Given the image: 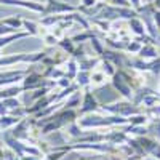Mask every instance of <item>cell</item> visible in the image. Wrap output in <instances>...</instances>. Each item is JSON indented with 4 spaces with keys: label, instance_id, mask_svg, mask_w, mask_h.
I'll return each mask as SVG.
<instances>
[{
    "label": "cell",
    "instance_id": "obj_37",
    "mask_svg": "<svg viewBox=\"0 0 160 160\" xmlns=\"http://www.w3.org/2000/svg\"><path fill=\"white\" fill-rule=\"evenodd\" d=\"M80 7H83V8H90V7H93V5H96L98 2L96 0H80Z\"/></svg>",
    "mask_w": 160,
    "mask_h": 160
},
{
    "label": "cell",
    "instance_id": "obj_20",
    "mask_svg": "<svg viewBox=\"0 0 160 160\" xmlns=\"http://www.w3.org/2000/svg\"><path fill=\"white\" fill-rule=\"evenodd\" d=\"M88 45L91 47V51H93V55L95 56H102V53H104V50H106V45H104V42L99 38V35H95V37H91L90 40H88Z\"/></svg>",
    "mask_w": 160,
    "mask_h": 160
},
{
    "label": "cell",
    "instance_id": "obj_26",
    "mask_svg": "<svg viewBox=\"0 0 160 160\" xmlns=\"http://www.w3.org/2000/svg\"><path fill=\"white\" fill-rule=\"evenodd\" d=\"M83 131H85V130H82V128H80V125H78L77 122H74V123H69L68 127H66V133H68V136L71 138V141L77 139L78 136H82V135H83Z\"/></svg>",
    "mask_w": 160,
    "mask_h": 160
},
{
    "label": "cell",
    "instance_id": "obj_46",
    "mask_svg": "<svg viewBox=\"0 0 160 160\" xmlns=\"http://www.w3.org/2000/svg\"><path fill=\"white\" fill-rule=\"evenodd\" d=\"M96 2H106V0H96Z\"/></svg>",
    "mask_w": 160,
    "mask_h": 160
},
{
    "label": "cell",
    "instance_id": "obj_13",
    "mask_svg": "<svg viewBox=\"0 0 160 160\" xmlns=\"http://www.w3.org/2000/svg\"><path fill=\"white\" fill-rule=\"evenodd\" d=\"M109 77L106 75L104 72H101L98 68L95 69V71H91V77H90V88L95 91L96 88H101V87H104L106 83H109Z\"/></svg>",
    "mask_w": 160,
    "mask_h": 160
},
{
    "label": "cell",
    "instance_id": "obj_16",
    "mask_svg": "<svg viewBox=\"0 0 160 160\" xmlns=\"http://www.w3.org/2000/svg\"><path fill=\"white\" fill-rule=\"evenodd\" d=\"M77 62H78L80 71H88V72H91V71H95L98 66H99L101 58H99V56H87V58L80 59V61H77Z\"/></svg>",
    "mask_w": 160,
    "mask_h": 160
},
{
    "label": "cell",
    "instance_id": "obj_41",
    "mask_svg": "<svg viewBox=\"0 0 160 160\" xmlns=\"http://www.w3.org/2000/svg\"><path fill=\"white\" fill-rule=\"evenodd\" d=\"M3 149H5V148H2V146H0V158H3Z\"/></svg>",
    "mask_w": 160,
    "mask_h": 160
},
{
    "label": "cell",
    "instance_id": "obj_35",
    "mask_svg": "<svg viewBox=\"0 0 160 160\" xmlns=\"http://www.w3.org/2000/svg\"><path fill=\"white\" fill-rule=\"evenodd\" d=\"M88 160H112V158L108 154H93Z\"/></svg>",
    "mask_w": 160,
    "mask_h": 160
},
{
    "label": "cell",
    "instance_id": "obj_31",
    "mask_svg": "<svg viewBox=\"0 0 160 160\" xmlns=\"http://www.w3.org/2000/svg\"><path fill=\"white\" fill-rule=\"evenodd\" d=\"M42 40H43V43H45L47 48H55V47H58V42H59V40L53 35L51 32H45L42 35Z\"/></svg>",
    "mask_w": 160,
    "mask_h": 160
},
{
    "label": "cell",
    "instance_id": "obj_14",
    "mask_svg": "<svg viewBox=\"0 0 160 160\" xmlns=\"http://www.w3.org/2000/svg\"><path fill=\"white\" fill-rule=\"evenodd\" d=\"M24 93V88L21 83L18 85H10V87H3L0 88V99H7V98H18L19 95Z\"/></svg>",
    "mask_w": 160,
    "mask_h": 160
},
{
    "label": "cell",
    "instance_id": "obj_11",
    "mask_svg": "<svg viewBox=\"0 0 160 160\" xmlns=\"http://www.w3.org/2000/svg\"><path fill=\"white\" fill-rule=\"evenodd\" d=\"M22 31H26L31 37H42L45 32H48V29L40 26V22H35L31 19H22Z\"/></svg>",
    "mask_w": 160,
    "mask_h": 160
},
{
    "label": "cell",
    "instance_id": "obj_1",
    "mask_svg": "<svg viewBox=\"0 0 160 160\" xmlns=\"http://www.w3.org/2000/svg\"><path fill=\"white\" fill-rule=\"evenodd\" d=\"M48 55L47 50L32 53H13V55L0 56V68H11L15 64H37Z\"/></svg>",
    "mask_w": 160,
    "mask_h": 160
},
{
    "label": "cell",
    "instance_id": "obj_5",
    "mask_svg": "<svg viewBox=\"0 0 160 160\" xmlns=\"http://www.w3.org/2000/svg\"><path fill=\"white\" fill-rule=\"evenodd\" d=\"M45 8H43V15L42 16H48V15H68V13H74L77 11V7L62 2V0H45Z\"/></svg>",
    "mask_w": 160,
    "mask_h": 160
},
{
    "label": "cell",
    "instance_id": "obj_2",
    "mask_svg": "<svg viewBox=\"0 0 160 160\" xmlns=\"http://www.w3.org/2000/svg\"><path fill=\"white\" fill-rule=\"evenodd\" d=\"M142 109L139 106H136L133 101H128V99H123L122 101H112V102H108V104H101L99 106V111L98 112H102V114H114V115H120V117H131L138 112H141Z\"/></svg>",
    "mask_w": 160,
    "mask_h": 160
},
{
    "label": "cell",
    "instance_id": "obj_32",
    "mask_svg": "<svg viewBox=\"0 0 160 160\" xmlns=\"http://www.w3.org/2000/svg\"><path fill=\"white\" fill-rule=\"evenodd\" d=\"M106 3L108 5H112V7H125V8H131L130 2L128 0H106Z\"/></svg>",
    "mask_w": 160,
    "mask_h": 160
},
{
    "label": "cell",
    "instance_id": "obj_22",
    "mask_svg": "<svg viewBox=\"0 0 160 160\" xmlns=\"http://www.w3.org/2000/svg\"><path fill=\"white\" fill-rule=\"evenodd\" d=\"M75 47H77V45L72 42V38H71V37H68V35L62 37V38L59 40V42H58V48H59V50H62V51L66 53V55H69V56H72V55H74Z\"/></svg>",
    "mask_w": 160,
    "mask_h": 160
},
{
    "label": "cell",
    "instance_id": "obj_44",
    "mask_svg": "<svg viewBox=\"0 0 160 160\" xmlns=\"http://www.w3.org/2000/svg\"><path fill=\"white\" fill-rule=\"evenodd\" d=\"M157 91L160 93V80H158V82H157Z\"/></svg>",
    "mask_w": 160,
    "mask_h": 160
},
{
    "label": "cell",
    "instance_id": "obj_18",
    "mask_svg": "<svg viewBox=\"0 0 160 160\" xmlns=\"http://www.w3.org/2000/svg\"><path fill=\"white\" fill-rule=\"evenodd\" d=\"M22 19H24V18L15 15V16H8V18H5V19H0V22L5 24V26H8V28L13 29L15 32H21V31H22Z\"/></svg>",
    "mask_w": 160,
    "mask_h": 160
},
{
    "label": "cell",
    "instance_id": "obj_15",
    "mask_svg": "<svg viewBox=\"0 0 160 160\" xmlns=\"http://www.w3.org/2000/svg\"><path fill=\"white\" fill-rule=\"evenodd\" d=\"M82 90H77V91H74L71 96H68L64 101H62V108L64 109H78L80 108V102H82Z\"/></svg>",
    "mask_w": 160,
    "mask_h": 160
},
{
    "label": "cell",
    "instance_id": "obj_21",
    "mask_svg": "<svg viewBox=\"0 0 160 160\" xmlns=\"http://www.w3.org/2000/svg\"><path fill=\"white\" fill-rule=\"evenodd\" d=\"M95 35H98V34L93 31V29H83L82 32L72 35L71 38H72V42H74L75 45H78V43H87L88 40H90L91 37H95Z\"/></svg>",
    "mask_w": 160,
    "mask_h": 160
},
{
    "label": "cell",
    "instance_id": "obj_43",
    "mask_svg": "<svg viewBox=\"0 0 160 160\" xmlns=\"http://www.w3.org/2000/svg\"><path fill=\"white\" fill-rule=\"evenodd\" d=\"M144 160H158V158H154V157H146Z\"/></svg>",
    "mask_w": 160,
    "mask_h": 160
},
{
    "label": "cell",
    "instance_id": "obj_25",
    "mask_svg": "<svg viewBox=\"0 0 160 160\" xmlns=\"http://www.w3.org/2000/svg\"><path fill=\"white\" fill-rule=\"evenodd\" d=\"M98 69H99L101 72H104L109 78H111V77H114V75L117 74V71H118V69L115 68V66H114L111 61L102 59V58H101V62H99V66H98Z\"/></svg>",
    "mask_w": 160,
    "mask_h": 160
},
{
    "label": "cell",
    "instance_id": "obj_10",
    "mask_svg": "<svg viewBox=\"0 0 160 160\" xmlns=\"http://www.w3.org/2000/svg\"><path fill=\"white\" fill-rule=\"evenodd\" d=\"M127 26H128V31L131 32L133 37H142V35L148 34V31H146V24H144L142 18H139V16L128 19Z\"/></svg>",
    "mask_w": 160,
    "mask_h": 160
},
{
    "label": "cell",
    "instance_id": "obj_28",
    "mask_svg": "<svg viewBox=\"0 0 160 160\" xmlns=\"http://www.w3.org/2000/svg\"><path fill=\"white\" fill-rule=\"evenodd\" d=\"M148 130H149V135H152V138L160 141V118H152L148 125Z\"/></svg>",
    "mask_w": 160,
    "mask_h": 160
},
{
    "label": "cell",
    "instance_id": "obj_42",
    "mask_svg": "<svg viewBox=\"0 0 160 160\" xmlns=\"http://www.w3.org/2000/svg\"><path fill=\"white\" fill-rule=\"evenodd\" d=\"M154 0H142V3H152Z\"/></svg>",
    "mask_w": 160,
    "mask_h": 160
},
{
    "label": "cell",
    "instance_id": "obj_9",
    "mask_svg": "<svg viewBox=\"0 0 160 160\" xmlns=\"http://www.w3.org/2000/svg\"><path fill=\"white\" fill-rule=\"evenodd\" d=\"M101 58H102V59L111 61L117 69H123V68H127V66H128V56H127V53L118 51V50L106 48Z\"/></svg>",
    "mask_w": 160,
    "mask_h": 160
},
{
    "label": "cell",
    "instance_id": "obj_39",
    "mask_svg": "<svg viewBox=\"0 0 160 160\" xmlns=\"http://www.w3.org/2000/svg\"><path fill=\"white\" fill-rule=\"evenodd\" d=\"M7 114H8V109L5 108V104H3V101L0 99V117H2V115H7Z\"/></svg>",
    "mask_w": 160,
    "mask_h": 160
},
{
    "label": "cell",
    "instance_id": "obj_19",
    "mask_svg": "<svg viewBox=\"0 0 160 160\" xmlns=\"http://www.w3.org/2000/svg\"><path fill=\"white\" fill-rule=\"evenodd\" d=\"M21 118H18L16 115L13 114H7V115H2L0 117V131H8L15 127Z\"/></svg>",
    "mask_w": 160,
    "mask_h": 160
},
{
    "label": "cell",
    "instance_id": "obj_24",
    "mask_svg": "<svg viewBox=\"0 0 160 160\" xmlns=\"http://www.w3.org/2000/svg\"><path fill=\"white\" fill-rule=\"evenodd\" d=\"M149 122H151V118L146 115L142 111L141 112H138V114H135V115H131V117H128V123L130 125H139V127H148L149 125Z\"/></svg>",
    "mask_w": 160,
    "mask_h": 160
},
{
    "label": "cell",
    "instance_id": "obj_38",
    "mask_svg": "<svg viewBox=\"0 0 160 160\" xmlns=\"http://www.w3.org/2000/svg\"><path fill=\"white\" fill-rule=\"evenodd\" d=\"M21 160H43V157H38V155H22Z\"/></svg>",
    "mask_w": 160,
    "mask_h": 160
},
{
    "label": "cell",
    "instance_id": "obj_8",
    "mask_svg": "<svg viewBox=\"0 0 160 160\" xmlns=\"http://www.w3.org/2000/svg\"><path fill=\"white\" fill-rule=\"evenodd\" d=\"M0 5L19 7L34 13H40V15H43V8H45L43 2H35V0H0Z\"/></svg>",
    "mask_w": 160,
    "mask_h": 160
},
{
    "label": "cell",
    "instance_id": "obj_23",
    "mask_svg": "<svg viewBox=\"0 0 160 160\" xmlns=\"http://www.w3.org/2000/svg\"><path fill=\"white\" fill-rule=\"evenodd\" d=\"M90 77H91V72H88V71H78V74H77V77L74 80V83L80 90L88 88L90 87Z\"/></svg>",
    "mask_w": 160,
    "mask_h": 160
},
{
    "label": "cell",
    "instance_id": "obj_4",
    "mask_svg": "<svg viewBox=\"0 0 160 160\" xmlns=\"http://www.w3.org/2000/svg\"><path fill=\"white\" fill-rule=\"evenodd\" d=\"M21 85H22L24 91H34L37 88H42V87H53V88H55L56 87V82L45 78L42 74H38V72H31L29 71V74L24 77Z\"/></svg>",
    "mask_w": 160,
    "mask_h": 160
},
{
    "label": "cell",
    "instance_id": "obj_33",
    "mask_svg": "<svg viewBox=\"0 0 160 160\" xmlns=\"http://www.w3.org/2000/svg\"><path fill=\"white\" fill-rule=\"evenodd\" d=\"M71 83H74L72 80H69L68 77H62V78H59L58 82H56V87H58L59 90H64V88H68Z\"/></svg>",
    "mask_w": 160,
    "mask_h": 160
},
{
    "label": "cell",
    "instance_id": "obj_40",
    "mask_svg": "<svg viewBox=\"0 0 160 160\" xmlns=\"http://www.w3.org/2000/svg\"><path fill=\"white\" fill-rule=\"evenodd\" d=\"M152 3H154V7H155L157 10H160V0H154Z\"/></svg>",
    "mask_w": 160,
    "mask_h": 160
},
{
    "label": "cell",
    "instance_id": "obj_34",
    "mask_svg": "<svg viewBox=\"0 0 160 160\" xmlns=\"http://www.w3.org/2000/svg\"><path fill=\"white\" fill-rule=\"evenodd\" d=\"M152 21H154V24H155V28H157V31H160V10H154V13H152Z\"/></svg>",
    "mask_w": 160,
    "mask_h": 160
},
{
    "label": "cell",
    "instance_id": "obj_36",
    "mask_svg": "<svg viewBox=\"0 0 160 160\" xmlns=\"http://www.w3.org/2000/svg\"><path fill=\"white\" fill-rule=\"evenodd\" d=\"M128 2H130L131 8H133V10H136V11L142 7V0H128Z\"/></svg>",
    "mask_w": 160,
    "mask_h": 160
},
{
    "label": "cell",
    "instance_id": "obj_47",
    "mask_svg": "<svg viewBox=\"0 0 160 160\" xmlns=\"http://www.w3.org/2000/svg\"><path fill=\"white\" fill-rule=\"evenodd\" d=\"M0 53H2V50H0ZM0 56H2V55H0Z\"/></svg>",
    "mask_w": 160,
    "mask_h": 160
},
{
    "label": "cell",
    "instance_id": "obj_27",
    "mask_svg": "<svg viewBox=\"0 0 160 160\" xmlns=\"http://www.w3.org/2000/svg\"><path fill=\"white\" fill-rule=\"evenodd\" d=\"M141 47H142V43L133 37L130 42L127 43V47H125V53H127V55H133V56H135V55H138V53H139Z\"/></svg>",
    "mask_w": 160,
    "mask_h": 160
},
{
    "label": "cell",
    "instance_id": "obj_45",
    "mask_svg": "<svg viewBox=\"0 0 160 160\" xmlns=\"http://www.w3.org/2000/svg\"><path fill=\"white\" fill-rule=\"evenodd\" d=\"M77 160H88V157H78Z\"/></svg>",
    "mask_w": 160,
    "mask_h": 160
},
{
    "label": "cell",
    "instance_id": "obj_6",
    "mask_svg": "<svg viewBox=\"0 0 160 160\" xmlns=\"http://www.w3.org/2000/svg\"><path fill=\"white\" fill-rule=\"evenodd\" d=\"M28 74H29V68L28 69H8V71H2V72H0V88L21 83Z\"/></svg>",
    "mask_w": 160,
    "mask_h": 160
},
{
    "label": "cell",
    "instance_id": "obj_30",
    "mask_svg": "<svg viewBox=\"0 0 160 160\" xmlns=\"http://www.w3.org/2000/svg\"><path fill=\"white\" fill-rule=\"evenodd\" d=\"M2 101H3V104H5V108L8 109V114H10L11 111H15V109L22 108V102H21L18 98H7V99H2Z\"/></svg>",
    "mask_w": 160,
    "mask_h": 160
},
{
    "label": "cell",
    "instance_id": "obj_17",
    "mask_svg": "<svg viewBox=\"0 0 160 160\" xmlns=\"http://www.w3.org/2000/svg\"><path fill=\"white\" fill-rule=\"evenodd\" d=\"M62 68H64V71H66V77H68L69 80H75V77H77V74H78V71H80V68H78V62H77V59H74L72 56L66 61L64 64H62Z\"/></svg>",
    "mask_w": 160,
    "mask_h": 160
},
{
    "label": "cell",
    "instance_id": "obj_7",
    "mask_svg": "<svg viewBox=\"0 0 160 160\" xmlns=\"http://www.w3.org/2000/svg\"><path fill=\"white\" fill-rule=\"evenodd\" d=\"M109 83H111V87H112V88H114V90H115L123 99L133 101V96H135V90H133V88L125 82L123 77L118 74V71H117V74H115L114 77H111Z\"/></svg>",
    "mask_w": 160,
    "mask_h": 160
},
{
    "label": "cell",
    "instance_id": "obj_3",
    "mask_svg": "<svg viewBox=\"0 0 160 160\" xmlns=\"http://www.w3.org/2000/svg\"><path fill=\"white\" fill-rule=\"evenodd\" d=\"M82 93H83V95H82V102H80V108L77 109L78 117L87 115V114H93V112H98L101 102L98 101V98H96L95 93H93V90L88 87V88H83Z\"/></svg>",
    "mask_w": 160,
    "mask_h": 160
},
{
    "label": "cell",
    "instance_id": "obj_12",
    "mask_svg": "<svg viewBox=\"0 0 160 160\" xmlns=\"http://www.w3.org/2000/svg\"><path fill=\"white\" fill-rule=\"evenodd\" d=\"M136 56H139L142 59H148V61H152V59L160 58V50L155 43H142V47H141V50Z\"/></svg>",
    "mask_w": 160,
    "mask_h": 160
},
{
    "label": "cell",
    "instance_id": "obj_29",
    "mask_svg": "<svg viewBox=\"0 0 160 160\" xmlns=\"http://www.w3.org/2000/svg\"><path fill=\"white\" fill-rule=\"evenodd\" d=\"M53 91V87H42V88H37V90H34V93L31 95V101H37V99H40V98H43V96H47V95H50V93Z\"/></svg>",
    "mask_w": 160,
    "mask_h": 160
}]
</instances>
